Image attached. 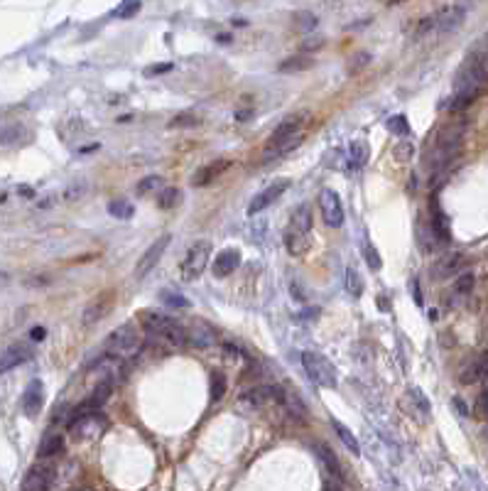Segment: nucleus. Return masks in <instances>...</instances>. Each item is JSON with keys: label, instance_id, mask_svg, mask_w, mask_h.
<instances>
[{"label": "nucleus", "instance_id": "obj_1", "mask_svg": "<svg viewBox=\"0 0 488 491\" xmlns=\"http://www.w3.org/2000/svg\"><path fill=\"white\" fill-rule=\"evenodd\" d=\"M488 84V50L471 52L466 62L459 69L457 79H454V96L449 101V111L457 113L464 111L468 104H473L478 91Z\"/></svg>", "mask_w": 488, "mask_h": 491}, {"label": "nucleus", "instance_id": "obj_2", "mask_svg": "<svg viewBox=\"0 0 488 491\" xmlns=\"http://www.w3.org/2000/svg\"><path fill=\"white\" fill-rule=\"evenodd\" d=\"M464 141V123H449L437 133L432 143V150L427 155V167L434 172L447 170L454 162V157L459 155V148Z\"/></svg>", "mask_w": 488, "mask_h": 491}, {"label": "nucleus", "instance_id": "obj_3", "mask_svg": "<svg viewBox=\"0 0 488 491\" xmlns=\"http://www.w3.org/2000/svg\"><path fill=\"white\" fill-rule=\"evenodd\" d=\"M143 327L150 332V334L159 336L165 344L175 346V349H182V346H189V332L170 315H162V312H150L145 310L143 317H140Z\"/></svg>", "mask_w": 488, "mask_h": 491}, {"label": "nucleus", "instance_id": "obj_4", "mask_svg": "<svg viewBox=\"0 0 488 491\" xmlns=\"http://www.w3.org/2000/svg\"><path fill=\"white\" fill-rule=\"evenodd\" d=\"M309 234H312V206L302 204L294 209L292 219H289L287 234H285V243L292 256H302L309 248Z\"/></svg>", "mask_w": 488, "mask_h": 491}, {"label": "nucleus", "instance_id": "obj_5", "mask_svg": "<svg viewBox=\"0 0 488 491\" xmlns=\"http://www.w3.org/2000/svg\"><path fill=\"white\" fill-rule=\"evenodd\" d=\"M209 256H211V243L206 239H199L189 246L185 251V258L180 263V278L187 283L196 280L201 273L209 266Z\"/></svg>", "mask_w": 488, "mask_h": 491}, {"label": "nucleus", "instance_id": "obj_6", "mask_svg": "<svg viewBox=\"0 0 488 491\" xmlns=\"http://www.w3.org/2000/svg\"><path fill=\"white\" fill-rule=\"evenodd\" d=\"M302 366L307 371L309 381L317 383L322 388H336L339 386V378H336V371L331 361L326 356L317 354V351H302Z\"/></svg>", "mask_w": 488, "mask_h": 491}, {"label": "nucleus", "instance_id": "obj_7", "mask_svg": "<svg viewBox=\"0 0 488 491\" xmlns=\"http://www.w3.org/2000/svg\"><path fill=\"white\" fill-rule=\"evenodd\" d=\"M138 349H140V334L133 325H123L118 329H113L103 344L106 356H115V359L135 354Z\"/></svg>", "mask_w": 488, "mask_h": 491}, {"label": "nucleus", "instance_id": "obj_8", "mask_svg": "<svg viewBox=\"0 0 488 491\" xmlns=\"http://www.w3.org/2000/svg\"><path fill=\"white\" fill-rule=\"evenodd\" d=\"M106 427H108V418L101 411L76 413V418L69 422V430L74 440H94V437L103 435Z\"/></svg>", "mask_w": 488, "mask_h": 491}, {"label": "nucleus", "instance_id": "obj_9", "mask_svg": "<svg viewBox=\"0 0 488 491\" xmlns=\"http://www.w3.org/2000/svg\"><path fill=\"white\" fill-rule=\"evenodd\" d=\"M466 10L468 6L464 3H449V6H442L434 15H429L432 20V35H449V32L459 30L466 20Z\"/></svg>", "mask_w": 488, "mask_h": 491}, {"label": "nucleus", "instance_id": "obj_10", "mask_svg": "<svg viewBox=\"0 0 488 491\" xmlns=\"http://www.w3.org/2000/svg\"><path fill=\"white\" fill-rule=\"evenodd\" d=\"M282 398H285L282 388H278V386H255V388H248V391L238 398V403L248 408V411H260V408L275 406V403L282 406Z\"/></svg>", "mask_w": 488, "mask_h": 491}, {"label": "nucleus", "instance_id": "obj_11", "mask_svg": "<svg viewBox=\"0 0 488 491\" xmlns=\"http://www.w3.org/2000/svg\"><path fill=\"white\" fill-rule=\"evenodd\" d=\"M319 211H322V219L331 229H339L344 224V204H341V197L334 190H322L319 194Z\"/></svg>", "mask_w": 488, "mask_h": 491}, {"label": "nucleus", "instance_id": "obj_12", "mask_svg": "<svg viewBox=\"0 0 488 491\" xmlns=\"http://www.w3.org/2000/svg\"><path fill=\"white\" fill-rule=\"evenodd\" d=\"M287 190H289V180H278L275 185H270L268 190L260 192L258 197H253V201L248 204V214L255 216V214H260V211H265L270 204H275V201H278Z\"/></svg>", "mask_w": 488, "mask_h": 491}, {"label": "nucleus", "instance_id": "obj_13", "mask_svg": "<svg viewBox=\"0 0 488 491\" xmlns=\"http://www.w3.org/2000/svg\"><path fill=\"white\" fill-rule=\"evenodd\" d=\"M167 246H170V236H162V239H157L152 246H150L148 251L140 256L138 266H135V278H145L150 271H152L155 266L159 263V258H162V253L167 251Z\"/></svg>", "mask_w": 488, "mask_h": 491}, {"label": "nucleus", "instance_id": "obj_14", "mask_svg": "<svg viewBox=\"0 0 488 491\" xmlns=\"http://www.w3.org/2000/svg\"><path fill=\"white\" fill-rule=\"evenodd\" d=\"M52 481H55V469L52 467H32L25 476L22 491H50Z\"/></svg>", "mask_w": 488, "mask_h": 491}, {"label": "nucleus", "instance_id": "obj_15", "mask_svg": "<svg viewBox=\"0 0 488 491\" xmlns=\"http://www.w3.org/2000/svg\"><path fill=\"white\" fill-rule=\"evenodd\" d=\"M464 266V256L457 251L452 253H444L442 258H439L437 263L432 266V278L434 280H444V278H452L454 273H459Z\"/></svg>", "mask_w": 488, "mask_h": 491}, {"label": "nucleus", "instance_id": "obj_16", "mask_svg": "<svg viewBox=\"0 0 488 491\" xmlns=\"http://www.w3.org/2000/svg\"><path fill=\"white\" fill-rule=\"evenodd\" d=\"M30 359H32L30 346H22V344L8 346V349L3 351V356H0V373H8L10 369L25 364V361H30Z\"/></svg>", "mask_w": 488, "mask_h": 491}, {"label": "nucleus", "instance_id": "obj_17", "mask_svg": "<svg viewBox=\"0 0 488 491\" xmlns=\"http://www.w3.org/2000/svg\"><path fill=\"white\" fill-rule=\"evenodd\" d=\"M42 406H45V388H42V381H30V386L22 393V408L30 418L40 415Z\"/></svg>", "mask_w": 488, "mask_h": 491}, {"label": "nucleus", "instance_id": "obj_18", "mask_svg": "<svg viewBox=\"0 0 488 491\" xmlns=\"http://www.w3.org/2000/svg\"><path fill=\"white\" fill-rule=\"evenodd\" d=\"M238 266H241V251H236V248H226V251H221L219 256H216L211 271H214L216 278H229Z\"/></svg>", "mask_w": 488, "mask_h": 491}, {"label": "nucleus", "instance_id": "obj_19", "mask_svg": "<svg viewBox=\"0 0 488 491\" xmlns=\"http://www.w3.org/2000/svg\"><path fill=\"white\" fill-rule=\"evenodd\" d=\"M486 376H488V351H483L481 356H476V359L464 366V371L459 378H461V383L471 386V383L481 381V378H486Z\"/></svg>", "mask_w": 488, "mask_h": 491}, {"label": "nucleus", "instance_id": "obj_20", "mask_svg": "<svg viewBox=\"0 0 488 491\" xmlns=\"http://www.w3.org/2000/svg\"><path fill=\"white\" fill-rule=\"evenodd\" d=\"M110 307H113V292H103V295H99L84 310V325H94V322L103 320V317L108 315Z\"/></svg>", "mask_w": 488, "mask_h": 491}, {"label": "nucleus", "instance_id": "obj_21", "mask_svg": "<svg viewBox=\"0 0 488 491\" xmlns=\"http://www.w3.org/2000/svg\"><path fill=\"white\" fill-rule=\"evenodd\" d=\"M229 165H231L229 160H214V162H209V165L199 167V170L194 172V177H192V187H206L209 182H214L221 172L229 170Z\"/></svg>", "mask_w": 488, "mask_h": 491}, {"label": "nucleus", "instance_id": "obj_22", "mask_svg": "<svg viewBox=\"0 0 488 491\" xmlns=\"http://www.w3.org/2000/svg\"><path fill=\"white\" fill-rule=\"evenodd\" d=\"M110 393H113V378H110V376L101 378V381L96 383L94 393L86 398L84 408H94V411H101V406H106V401L110 398Z\"/></svg>", "mask_w": 488, "mask_h": 491}, {"label": "nucleus", "instance_id": "obj_23", "mask_svg": "<svg viewBox=\"0 0 488 491\" xmlns=\"http://www.w3.org/2000/svg\"><path fill=\"white\" fill-rule=\"evenodd\" d=\"M219 341V334L211 329L209 325H196L194 329L189 332V346H196V349H206V346H214Z\"/></svg>", "mask_w": 488, "mask_h": 491}, {"label": "nucleus", "instance_id": "obj_24", "mask_svg": "<svg viewBox=\"0 0 488 491\" xmlns=\"http://www.w3.org/2000/svg\"><path fill=\"white\" fill-rule=\"evenodd\" d=\"M405 401L412 406V413H417V418L427 420V418H429V401L424 398V393L419 391L417 386L408 388V393H405Z\"/></svg>", "mask_w": 488, "mask_h": 491}, {"label": "nucleus", "instance_id": "obj_25", "mask_svg": "<svg viewBox=\"0 0 488 491\" xmlns=\"http://www.w3.org/2000/svg\"><path fill=\"white\" fill-rule=\"evenodd\" d=\"M62 447H64V437L57 435V432H50V435H45V440L40 442L37 457H40V460H50V457L59 455Z\"/></svg>", "mask_w": 488, "mask_h": 491}, {"label": "nucleus", "instance_id": "obj_26", "mask_svg": "<svg viewBox=\"0 0 488 491\" xmlns=\"http://www.w3.org/2000/svg\"><path fill=\"white\" fill-rule=\"evenodd\" d=\"M314 450H317V455H319V460H322L324 469L329 471V474L334 476L336 481H341V467H339V460H336L334 452H331L326 445H317Z\"/></svg>", "mask_w": 488, "mask_h": 491}, {"label": "nucleus", "instance_id": "obj_27", "mask_svg": "<svg viewBox=\"0 0 488 491\" xmlns=\"http://www.w3.org/2000/svg\"><path fill=\"white\" fill-rule=\"evenodd\" d=\"M314 66V59L307 55H294L289 57V59H285L282 64L278 66V71H282V74H292V71H307Z\"/></svg>", "mask_w": 488, "mask_h": 491}, {"label": "nucleus", "instance_id": "obj_28", "mask_svg": "<svg viewBox=\"0 0 488 491\" xmlns=\"http://www.w3.org/2000/svg\"><path fill=\"white\" fill-rule=\"evenodd\" d=\"M108 214L113 216V219L128 221V219H133L135 206H133V201H128V199H113V201L108 204Z\"/></svg>", "mask_w": 488, "mask_h": 491}, {"label": "nucleus", "instance_id": "obj_29", "mask_svg": "<svg viewBox=\"0 0 488 491\" xmlns=\"http://www.w3.org/2000/svg\"><path fill=\"white\" fill-rule=\"evenodd\" d=\"M351 170H359L368 160V143L366 141H354L351 143Z\"/></svg>", "mask_w": 488, "mask_h": 491}, {"label": "nucleus", "instance_id": "obj_30", "mask_svg": "<svg viewBox=\"0 0 488 491\" xmlns=\"http://www.w3.org/2000/svg\"><path fill=\"white\" fill-rule=\"evenodd\" d=\"M331 425H334V430L339 432L341 442H344L346 447H349V452H354V455H361V447H359V440H356V435L349 430V427L344 425V422L339 420H331Z\"/></svg>", "mask_w": 488, "mask_h": 491}, {"label": "nucleus", "instance_id": "obj_31", "mask_svg": "<svg viewBox=\"0 0 488 491\" xmlns=\"http://www.w3.org/2000/svg\"><path fill=\"white\" fill-rule=\"evenodd\" d=\"M346 290H349L351 297H361L364 295V280H361L359 271L354 266L346 268Z\"/></svg>", "mask_w": 488, "mask_h": 491}, {"label": "nucleus", "instance_id": "obj_32", "mask_svg": "<svg viewBox=\"0 0 488 491\" xmlns=\"http://www.w3.org/2000/svg\"><path fill=\"white\" fill-rule=\"evenodd\" d=\"M25 128L22 126H17V123H13V126H8V128H3L0 131V145H15V143H20L22 141V136H25Z\"/></svg>", "mask_w": 488, "mask_h": 491}, {"label": "nucleus", "instance_id": "obj_33", "mask_svg": "<svg viewBox=\"0 0 488 491\" xmlns=\"http://www.w3.org/2000/svg\"><path fill=\"white\" fill-rule=\"evenodd\" d=\"M180 199H182V192L177 190V187H165L157 197V206L159 209H172Z\"/></svg>", "mask_w": 488, "mask_h": 491}, {"label": "nucleus", "instance_id": "obj_34", "mask_svg": "<svg viewBox=\"0 0 488 491\" xmlns=\"http://www.w3.org/2000/svg\"><path fill=\"white\" fill-rule=\"evenodd\" d=\"M282 406L287 408V411L292 413L294 418H299V420H302V418H304V403L299 401V396H294L292 391H285Z\"/></svg>", "mask_w": 488, "mask_h": 491}, {"label": "nucleus", "instance_id": "obj_35", "mask_svg": "<svg viewBox=\"0 0 488 491\" xmlns=\"http://www.w3.org/2000/svg\"><path fill=\"white\" fill-rule=\"evenodd\" d=\"M385 126H388L390 133H395V136H400V138L410 136V126H408V118H405V115H393Z\"/></svg>", "mask_w": 488, "mask_h": 491}, {"label": "nucleus", "instance_id": "obj_36", "mask_svg": "<svg viewBox=\"0 0 488 491\" xmlns=\"http://www.w3.org/2000/svg\"><path fill=\"white\" fill-rule=\"evenodd\" d=\"M471 290H473V273H461V276L457 278V283H454V292H457L459 297H466Z\"/></svg>", "mask_w": 488, "mask_h": 491}, {"label": "nucleus", "instance_id": "obj_37", "mask_svg": "<svg viewBox=\"0 0 488 491\" xmlns=\"http://www.w3.org/2000/svg\"><path fill=\"white\" fill-rule=\"evenodd\" d=\"M162 187V177L159 175H148L138 182V194H150V192L159 190Z\"/></svg>", "mask_w": 488, "mask_h": 491}, {"label": "nucleus", "instance_id": "obj_38", "mask_svg": "<svg viewBox=\"0 0 488 491\" xmlns=\"http://www.w3.org/2000/svg\"><path fill=\"white\" fill-rule=\"evenodd\" d=\"M226 393V376L219 371L211 373V401H219Z\"/></svg>", "mask_w": 488, "mask_h": 491}, {"label": "nucleus", "instance_id": "obj_39", "mask_svg": "<svg viewBox=\"0 0 488 491\" xmlns=\"http://www.w3.org/2000/svg\"><path fill=\"white\" fill-rule=\"evenodd\" d=\"M140 10H143V3H120V6L115 8V15L123 17V20H130V17H135Z\"/></svg>", "mask_w": 488, "mask_h": 491}, {"label": "nucleus", "instance_id": "obj_40", "mask_svg": "<svg viewBox=\"0 0 488 491\" xmlns=\"http://www.w3.org/2000/svg\"><path fill=\"white\" fill-rule=\"evenodd\" d=\"M364 256H366V263H368L371 271H380V266H383V261H380L378 251H375V248L368 243V241H366V243H364Z\"/></svg>", "mask_w": 488, "mask_h": 491}, {"label": "nucleus", "instance_id": "obj_41", "mask_svg": "<svg viewBox=\"0 0 488 491\" xmlns=\"http://www.w3.org/2000/svg\"><path fill=\"white\" fill-rule=\"evenodd\" d=\"M393 155H395V160H400V162H408L410 157L415 155V145L410 141H403V143H398L395 145V150H393Z\"/></svg>", "mask_w": 488, "mask_h": 491}, {"label": "nucleus", "instance_id": "obj_42", "mask_svg": "<svg viewBox=\"0 0 488 491\" xmlns=\"http://www.w3.org/2000/svg\"><path fill=\"white\" fill-rule=\"evenodd\" d=\"M162 302L172 310H180V307H189L192 302L185 295H175V292H162Z\"/></svg>", "mask_w": 488, "mask_h": 491}, {"label": "nucleus", "instance_id": "obj_43", "mask_svg": "<svg viewBox=\"0 0 488 491\" xmlns=\"http://www.w3.org/2000/svg\"><path fill=\"white\" fill-rule=\"evenodd\" d=\"M294 25H297L299 30L309 32L312 27H317V17H314L312 13H299V15H294Z\"/></svg>", "mask_w": 488, "mask_h": 491}, {"label": "nucleus", "instance_id": "obj_44", "mask_svg": "<svg viewBox=\"0 0 488 491\" xmlns=\"http://www.w3.org/2000/svg\"><path fill=\"white\" fill-rule=\"evenodd\" d=\"M199 123V115H194V113H182V115H177L175 120H172L170 126L172 128H187V126H196Z\"/></svg>", "mask_w": 488, "mask_h": 491}, {"label": "nucleus", "instance_id": "obj_45", "mask_svg": "<svg viewBox=\"0 0 488 491\" xmlns=\"http://www.w3.org/2000/svg\"><path fill=\"white\" fill-rule=\"evenodd\" d=\"M371 62V57L366 55V52H361V55H354V59L349 62V71H354V69H361L364 64H368Z\"/></svg>", "mask_w": 488, "mask_h": 491}, {"label": "nucleus", "instance_id": "obj_46", "mask_svg": "<svg viewBox=\"0 0 488 491\" xmlns=\"http://www.w3.org/2000/svg\"><path fill=\"white\" fill-rule=\"evenodd\" d=\"M172 71V64H152L145 69V76H157V74H167Z\"/></svg>", "mask_w": 488, "mask_h": 491}, {"label": "nucleus", "instance_id": "obj_47", "mask_svg": "<svg viewBox=\"0 0 488 491\" xmlns=\"http://www.w3.org/2000/svg\"><path fill=\"white\" fill-rule=\"evenodd\" d=\"M478 413L488 418V388L481 393V396H478Z\"/></svg>", "mask_w": 488, "mask_h": 491}, {"label": "nucleus", "instance_id": "obj_48", "mask_svg": "<svg viewBox=\"0 0 488 491\" xmlns=\"http://www.w3.org/2000/svg\"><path fill=\"white\" fill-rule=\"evenodd\" d=\"M324 45V40L319 37V40H307L304 42V50H317V47H322Z\"/></svg>", "mask_w": 488, "mask_h": 491}, {"label": "nucleus", "instance_id": "obj_49", "mask_svg": "<svg viewBox=\"0 0 488 491\" xmlns=\"http://www.w3.org/2000/svg\"><path fill=\"white\" fill-rule=\"evenodd\" d=\"M45 336H47L45 327H35V329H32V339H37V341H40V339H45Z\"/></svg>", "mask_w": 488, "mask_h": 491}]
</instances>
